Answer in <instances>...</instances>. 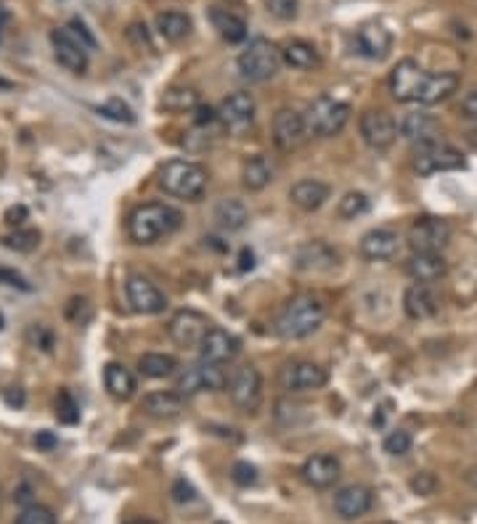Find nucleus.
I'll list each match as a JSON object with an SVG mask.
<instances>
[{
    "label": "nucleus",
    "mask_w": 477,
    "mask_h": 524,
    "mask_svg": "<svg viewBox=\"0 0 477 524\" xmlns=\"http://www.w3.org/2000/svg\"><path fill=\"white\" fill-rule=\"evenodd\" d=\"M456 87H459L456 72H427L414 59L398 62V67L390 72V93L400 104L435 106L451 98Z\"/></svg>",
    "instance_id": "obj_1"
},
{
    "label": "nucleus",
    "mask_w": 477,
    "mask_h": 524,
    "mask_svg": "<svg viewBox=\"0 0 477 524\" xmlns=\"http://www.w3.org/2000/svg\"><path fill=\"white\" fill-rule=\"evenodd\" d=\"M180 225H183L180 210H175L170 204H162V202H149V204H141L130 212L128 236L138 246H152L162 238L172 236Z\"/></svg>",
    "instance_id": "obj_2"
},
{
    "label": "nucleus",
    "mask_w": 477,
    "mask_h": 524,
    "mask_svg": "<svg viewBox=\"0 0 477 524\" xmlns=\"http://www.w3.org/2000/svg\"><path fill=\"white\" fill-rule=\"evenodd\" d=\"M326 320V304L318 300L316 295H295L292 300L284 304L279 320H276V334L281 339H305L316 334Z\"/></svg>",
    "instance_id": "obj_3"
},
{
    "label": "nucleus",
    "mask_w": 477,
    "mask_h": 524,
    "mask_svg": "<svg viewBox=\"0 0 477 524\" xmlns=\"http://www.w3.org/2000/svg\"><path fill=\"white\" fill-rule=\"evenodd\" d=\"M207 170L191 159H172L159 170V186L164 194L186 202H197L207 191Z\"/></svg>",
    "instance_id": "obj_4"
},
{
    "label": "nucleus",
    "mask_w": 477,
    "mask_h": 524,
    "mask_svg": "<svg viewBox=\"0 0 477 524\" xmlns=\"http://www.w3.org/2000/svg\"><path fill=\"white\" fill-rule=\"evenodd\" d=\"M237 64L238 72H241L244 79H249V82H265V79L279 75V70H281V64H284V56H281V51H279L271 40L255 37V40H249V46L241 51Z\"/></svg>",
    "instance_id": "obj_5"
},
{
    "label": "nucleus",
    "mask_w": 477,
    "mask_h": 524,
    "mask_svg": "<svg viewBox=\"0 0 477 524\" xmlns=\"http://www.w3.org/2000/svg\"><path fill=\"white\" fill-rule=\"evenodd\" d=\"M350 120V106L345 101H337L331 96H318L305 112L308 136L314 138H334L345 130Z\"/></svg>",
    "instance_id": "obj_6"
},
{
    "label": "nucleus",
    "mask_w": 477,
    "mask_h": 524,
    "mask_svg": "<svg viewBox=\"0 0 477 524\" xmlns=\"http://www.w3.org/2000/svg\"><path fill=\"white\" fill-rule=\"evenodd\" d=\"M464 167V156L462 151L443 144V141H424L414 146V170L419 175H435V172H451V170H462Z\"/></svg>",
    "instance_id": "obj_7"
},
{
    "label": "nucleus",
    "mask_w": 477,
    "mask_h": 524,
    "mask_svg": "<svg viewBox=\"0 0 477 524\" xmlns=\"http://www.w3.org/2000/svg\"><path fill=\"white\" fill-rule=\"evenodd\" d=\"M226 389L231 395V403L237 405L241 413L252 416V413L260 411V403H263V376L252 363H244V366L234 369L231 376H229Z\"/></svg>",
    "instance_id": "obj_8"
},
{
    "label": "nucleus",
    "mask_w": 477,
    "mask_h": 524,
    "mask_svg": "<svg viewBox=\"0 0 477 524\" xmlns=\"http://www.w3.org/2000/svg\"><path fill=\"white\" fill-rule=\"evenodd\" d=\"M406 241H408L411 252L440 254L451 241V225L440 218H419L408 228Z\"/></svg>",
    "instance_id": "obj_9"
},
{
    "label": "nucleus",
    "mask_w": 477,
    "mask_h": 524,
    "mask_svg": "<svg viewBox=\"0 0 477 524\" xmlns=\"http://www.w3.org/2000/svg\"><path fill=\"white\" fill-rule=\"evenodd\" d=\"M229 384V374L215 366V363H197V366H188L183 374L178 376L175 381V392L180 397H191V395H199V392H218V389H226Z\"/></svg>",
    "instance_id": "obj_10"
},
{
    "label": "nucleus",
    "mask_w": 477,
    "mask_h": 524,
    "mask_svg": "<svg viewBox=\"0 0 477 524\" xmlns=\"http://www.w3.org/2000/svg\"><path fill=\"white\" fill-rule=\"evenodd\" d=\"M207 331H210V320L197 310H180L167 323L170 339L183 350H199Z\"/></svg>",
    "instance_id": "obj_11"
},
{
    "label": "nucleus",
    "mask_w": 477,
    "mask_h": 524,
    "mask_svg": "<svg viewBox=\"0 0 477 524\" xmlns=\"http://www.w3.org/2000/svg\"><path fill=\"white\" fill-rule=\"evenodd\" d=\"M358 130H361L364 144L374 151H388L398 138L396 120L388 112H382V109L364 112L361 114V122H358Z\"/></svg>",
    "instance_id": "obj_12"
},
{
    "label": "nucleus",
    "mask_w": 477,
    "mask_h": 524,
    "mask_svg": "<svg viewBox=\"0 0 477 524\" xmlns=\"http://www.w3.org/2000/svg\"><path fill=\"white\" fill-rule=\"evenodd\" d=\"M51 46H54V56L56 62L75 72V75H82L88 70V46L80 40L78 35L70 29V27H62V29H54L51 32Z\"/></svg>",
    "instance_id": "obj_13"
},
{
    "label": "nucleus",
    "mask_w": 477,
    "mask_h": 524,
    "mask_svg": "<svg viewBox=\"0 0 477 524\" xmlns=\"http://www.w3.org/2000/svg\"><path fill=\"white\" fill-rule=\"evenodd\" d=\"M238 353H241V339L221 326H210V331L205 334V339L199 345L202 361L215 363V366H226V363L237 361Z\"/></svg>",
    "instance_id": "obj_14"
},
{
    "label": "nucleus",
    "mask_w": 477,
    "mask_h": 524,
    "mask_svg": "<svg viewBox=\"0 0 477 524\" xmlns=\"http://www.w3.org/2000/svg\"><path fill=\"white\" fill-rule=\"evenodd\" d=\"M308 138L305 114L295 109H279L273 117V144L281 151L300 149Z\"/></svg>",
    "instance_id": "obj_15"
},
{
    "label": "nucleus",
    "mask_w": 477,
    "mask_h": 524,
    "mask_svg": "<svg viewBox=\"0 0 477 524\" xmlns=\"http://www.w3.org/2000/svg\"><path fill=\"white\" fill-rule=\"evenodd\" d=\"M279 381L287 392H314V389L326 387L329 374H326V369H321L311 361H295L281 369Z\"/></svg>",
    "instance_id": "obj_16"
},
{
    "label": "nucleus",
    "mask_w": 477,
    "mask_h": 524,
    "mask_svg": "<svg viewBox=\"0 0 477 524\" xmlns=\"http://www.w3.org/2000/svg\"><path fill=\"white\" fill-rule=\"evenodd\" d=\"M125 295H128V304L141 315H157L167 307V297L159 292L157 284H152L144 276H130L125 284Z\"/></svg>",
    "instance_id": "obj_17"
},
{
    "label": "nucleus",
    "mask_w": 477,
    "mask_h": 524,
    "mask_svg": "<svg viewBox=\"0 0 477 524\" xmlns=\"http://www.w3.org/2000/svg\"><path fill=\"white\" fill-rule=\"evenodd\" d=\"M374 506V493L366 485H345L334 493V512L339 520H358Z\"/></svg>",
    "instance_id": "obj_18"
},
{
    "label": "nucleus",
    "mask_w": 477,
    "mask_h": 524,
    "mask_svg": "<svg viewBox=\"0 0 477 524\" xmlns=\"http://www.w3.org/2000/svg\"><path fill=\"white\" fill-rule=\"evenodd\" d=\"M337 262H339V257L326 241H308L295 249V268L297 270L326 273V270H334Z\"/></svg>",
    "instance_id": "obj_19"
},
{
    "label": "nucleus",
    "mask_w": 477,
    "mask_h": 524,
    "mask_svg": "<svg viewBox=\"0 0 477 524\" xmlns=\"http://www.w3.org/2000/svg\"><path fill=\"white\" fill-rule=\"evenodd\" d=\"M356 46H358V54L366 56V59H374V62H382L388 59L390 48H393V35L388 27L372 21V24H364L356 35Z\"/></svg>",
    "instance_id": "obj_20"
},
{
    "label": "nucleus",
    "mask_w": 477,
    "mask_h": 524,
    "mask_svg": "<svg viewBox=\"0 0 477 524\" xmlns=\"http://www.w3.org/2000/svg\"><path fill=\"white\" fill-rule=\"evenodd\" d=\"M342 474V466L334 455L329 453H318V455H311L305 463H303V479L316 487V490H326L331 487Z\"/></svg>",
    "instance_id": "obj_21"
},
{
    "label": "nucleus",
    "mask_w": 477,
    "mask_h": 524,
    "mask_svg": "<svg viewBox=\"0 0 477 524\" xmlns=\"http://www.w3.org/2000/svg\"><path fill=\"white\" fill-rule=\"evenodd\" d=\"M255 98L249 93H231L229 98H223L221 109H218V120L231 128V130H241L247 125H252L255 120Z\"/></svg>",
    "instance_id": "obj_22"
},
{
    "label": "nucleus",
    "mask_w": 477,
    "mask_h": 524,
    "mask_svg": "<svg viewBox=\"0 0 477 524\" xmlns=\"http://www.w3.org/2000/svg\"><path fill=\"white\" fill-rule=\"evenodd\" d=\"M400 249V236L390 228H374L361 238V254L366 260H393Z\"/></svg>",
    "instance_id": "obj_23"
},
{
    "label": "nucleus",
    "mask_w": 477,
    "mask_h": 524,
    "mask_svg": "<svg viewBox=\"0 0 477 524\" xmlns=\"http://www.w3.org/2000/svg\"><path fill=\"white\" fill-rule=\"evenodd\" d=\"M406 273L416 281V284H432L440 281L448 273V262L443 260V254H424V252H414L406 262Z\"/></svg>",
    "instance_id": "obj_24"
},
{
    "label": "nucleus",
    "mask_w": 477,
    "mask_h": 524,
    "mask_svg": "<svg viewBox=\"0 0 477 524\" xmlns=\"http://www.w3.org/2000/svg\"><path fill=\"white\" fill-rule=\"evenodd\" d=\"M438 295L427 284H411L403 295V310L411 320H427L438 312Z\"/></svg>",
    "instance_id": "obj_25"
},
{
    "label": "nucleus",
    "mask_w": 477,
    "mask_h": 524,
    "mask_svg": "<svg viewBox=\"0 0 477 524\" xmlns=\"http://www.w3.org/2000/svg\"><path fill=\"white\" fill-rule=\"evenodd\" d=\"M331 196V188L321 180H300L289 188V199L295 207H300L303 212H316L326 204V199Z\"/></svg>",
    "instance_id": "obj_26"
},
{
    "label": "nucleus",
    "mask_w": 477,
    "mask_h": 524,
    "mask_svg": "<svg viewBox=\"0 0 477 524\" xmlns=\"http://www.w3.org/2000/svg\"><path fill=\"white\" fill-rule=\"evenodd\" d=\"M438 120L430 117V114H422V112H414V114H406L398 125V133L406 138V141H414V144H424V141H435V133H438Z\"/></svg>",
    "instance_id": "obj_27"
},
{
    "label": "nucleus",
    "mask_w": 477,
    "mask_h": 524,
    "mask_svg": "<svg viewBox=\"0 0 477 524\" xmlns=\"http://www.w3.org/2000/svg\"><path fill=\"white\" fill-rule=\"evenodd\" d=\"M210 21H213V27L218 29V35L226 40V43H241V40H247V21L237 16V13H231L229 8H210Z\"/></svg>",
    "instance_id": "obj_28"
},
{
    "label": "nucleus",
    "mask_w": 477,
    "mask_h": 524,
    "mask_svg": "<svg viewBox=\"0 0 477 524\" xmlns=\"http://www.w3.org/2000/svg\"><path fill=\"white\" fill-rule=\"evenodd\" d=\"M141 411L152 419H175L183 411V397L178 392H152L144 397Z\"/></svg>",
    "instance_id": "obj_29"
},
{
    "label": "nucleus",
    "mask_w": 477,
    "mask_h": 524,
    "mask_svg": "<svg viewBox=\"0 0 477 524\" xmlns=\"http://www.w3.org/2000/svg\"><path fill=\"white\" fill-rule=\"evenodd\" d=\"M104 387L114 400H130L136 395V376L122 363H109L104 369Z\"/></svg>",
    "instance_id": "obj_30"
},
{
    "label": "nucleus",
    "mask_w": 477,
    "mask_h": 524,
    "mask_svg": "<svg viewBox=\"0 0 477 524\" xmlns=\"http://www.w3.org/2000/svg\"><path fill=\"white\" fill-rule=\"evenodd\" d=\"M157 32L167 43H180L191 35V19L183 11H164L157 16Z\"/></svg>",
    "instance_id": "obj_31"
},
{
    "label": "nucleus",
    "mask_w": 477,
    "mask_h": 524,
    "mask_svg": "<svg viewBox=\"0 0 477 524\" xmlns=\"http://www.w3.org/2000/svg\"><path fill=\"white\" fill-rule=\"evenodd\" d=\"M284 62L295 70H318L321 67V54L316 51V46L305 43V40H292L284 46L281 51Z\"/></svg>",
    "instance_id": "obj_32"
},
{
    "label": "nucleus",
    "mask_w": 477,
    "mask_h": 524,
    "mask_svg": "<svg viewBox=\"0 0 477 524\" xmlns=\"http://www.w3.org/2000/svg\"><path fill=\"white\" fill-rule=\"evenodd\" d=\"M273 180V164L265 156H252L241 170V183L249 191H263Z\"/></svg>",
    "instance_id": "obj_33"
},
{
    "label": "nucleus",
    "mask_w": 477,
    "mask_h": 524,
    "mask_svg": "<svg viewBox=\"0 0 477 524\" xmlns=\"http://www.w3.org/2000/svg\"><path fill=\"white\" fill-rule=\"evenodd\" d=\"M215 220L223 230H241L249 220V212L238 199H223L215 210Z\"/></svg>",
    "instance_id": "obj_34"
},
{
    "label": "nucleus",
    "mask_w": 477,
    "mask_h": 524,
    "mask_svg": "<svg viewBox=\"0 0 477 524\" xmlns=\"http://www.w3.org/2000/svg\"><path fill=\"white\" fill-rule=\"evenodd\" d=\"M138 369L149 378H167V376L178 371V361L172 355H164V353H146V355H141Z\"/></svg>",
    "instance_id": "obj_35"
},
{
    "label": "nucleus",
    "mask_w": 477,
    "mask_h": 524,
    "mask_svg": "<svg viewBox=\"0 0 477 524\" xmlns=\"http://www.w3.org/2000/svg\"><path fill=\"white\" fill-rule=\"evenodd\" d=\"M162 106L164 112H175V114H183V112H197L199 106V96L197 90L191 87H170L162 98Z\"/></svg>",
    "instance_id": "obj_36"
},
{
    "label": "nucleus",
    "mask_w": 477,
    "mask_h": 524,
    "mask_svg": "<svg viewBox=\"0 0 477 524\" xmlns=\"http://www.w3.org/2000/svg\"><path fill=\"white\" fill-rule=\"evenodd\" d=\"M366 212H369V196L364 191H347L337 204V215L342 220H356Z\"/></svg>",
    "instance_id": "obj_37"
},
{
    "label": "nucleus",
    "mask_w": 477,
    "mask_h": 524,
    "mask_svg": "<svg viewBox=\"0 0 477 524\" xmlns=\"http://www.w3.org/2000/svg\"><path fill=\"white\" fill-rule=\"evenodd\" d=\"M3 244L13 252H35L40 246V233L38 230H29V228H16L13 233L3 236Z\"/></svg>",
    "instance_id": "obj_38"
},
{
    "label": "nucleus",
    "mask_w": 477,
    "mask_h": 524,
    "mask_svg": "<svg viewBox=\"0 0 477 524\" xmlns=\"http://www.w3.org/2000/svg\"><path fill=\"white\" fill-rule=\"evenodd\" d=\"M98 114L112 120V122H122V125H133L136 122V114L133 109L122 101V98H109L106 104L98 106Z\"/></svg>",
    "instance_id": "obj_39"
},
{
    "label": "nucleus",
    "mask_w": 477,
    "mask_h": 524,
    "mask_svg": "<svg viewBox=\"0 0 477 524\" xmlns=\"http://www.w3.org/2000/svg\"><path fill=\"white\" fill-rule=\"evenodd\" d=\"M56 419H59L62 424H70V427L80 421V405L75 403V397H72L67 389H62L59 397H56Z\"/></svg>",
    "instance_id": "obj_40"
},
{
    "label": "nucleus",
    "mask_w": 477,
    "mask_h": 524,
    "mask_svg": "<svg viewBox=\"0 0 477 524\" xmlns=\"http://www.w3.org/2000/svg\"><path fill=\"white\" fill-rule=\"evenodd\" d=\"M263 5L279 21H292L300 13V0H263Z\"/></svg>",
    "instance_id": "obj_41"
},
{
    "label": "nucleus",
    "mask_w": 477,
    "mask_h": 524,
    "mask_svg": "<svg viewBox=\"0 0 477 524\" xmlns=\"http://www.w3.org/2000/svg\"><path fill=\"white\" fill-rule=\"evenodd\" d=\"M414 445V440H411V435L406 432V429H396V432H390L388 437H385V443H382V448L388 455H406L408 450Z\"/></svg>",
    "instance_id": "obj_42"
},
{
    "label": "nucleus",
    "mask_w": 477,
    "mask_h": 524,
    "mask_svg": "<svg viewBox=\"0 0 477 524\" xmlns=\"http://www.w3.org/2000/svg\"><path fill=\"white\" fill-rule=\"evenodd\" d=\"M16 524H56V517L51 509L46 506H27L19 517H16Z\"/></svg>",
    "instance_id": "obj_43"
},
{
    "label": "nucleus",
    "mask_w": 477,
    "mask_h": 524,
    "mask_svg": "<svg viewBox=\"0 0 477 524\" xmlns=\"http://www.w3.org/2000/svg\"><path fill=\"white\" fill-rule=\"evenodd\" d=\"M408 487H411L416 495H422V498H430V495L438 490V479H435V474H430V471H422V474H416V477L408 482Z\"/></svg>",
    "instance_id": "obj_44"
},
{
    "label": "nucleus",
    "mask_w": 477,
    "mask_h": 524,
    "mask_svg": "<svg viewBox=\"0 0 477 524\" xmlns=\"http://www.w3.org/2000/svg\"><path fill=\"white\" fill-rule=\"evenodd\" d=\"M231 477H234V482L241 485V487H249V485H255L257 482V469L252 466V463H247V461H237L234 463V469H231Z\"/></svg>",
    "instance_id": "obj_45"
},
{
    "label": "nucleus",
    "mask_w": 477,
    "mask_h": 524,
    "mask_svg": "<svg viewBox=\"0 0 477 524\" xmlns=\"http://www.w3.org/2000/svg\"><path fill=\"white\" fill-rule=\"evenodd\" d=\"M0 284H5V287H16V289H21V292H29V284H27L19 273L5 270V268H0Z\"/></svg>",
    "instance_id": "obj_46"
},
{
    "label": "nucleus",
    "mask_w": 477,
    "mask_h": 524,
    "mask_svg": "<svg viewBox=\"0 0 477 524\" xmlns=\"http://www.w3.org/2000/svg\"><path fill=\"white\" fill-rule=\"evenodd\" d=\"M194 495H197V493H194V487H191L186 479H178V482H175V487H172V498H175L178 503L194 501Z\"/></svg>",
    "instance_id": "obj_47"
},
{
    "label": "nucleus",
    "mask_w": 477,
    "mask_h": 524,
    "mask_svg": "<svg viewBox=\"0 0 477 524\" xmlns=\"http://www.w3.org/2000/svg\"><path fill=\"white\" fill-rule=\"evenodd\" d=\"M70 29H72V32L78 35L80 40H82V43H85L88 48H96V37H93V35L88 32V27H85V24H82L80 19H72V21H70Z\"/></svg>",
    "instance_id": "obj_48"
},
{
    "label": "nucleus",
    "mask_w": 477,
    "mask_h": 524,
    "mask_svg": "<svg viewBox=\"0 0 477 524\" xmlns=\"http://www.w3.org/2000/svg\"><path fill=\"white\" fill-rule=\"evenodd\" d=\"M462 114H464L467 120H475L477 122V90L464 96V101H462Z\"/></svg>",
    "instance_id": "obj_49"
},
{
    "label": "nucleus",
    "mask_w": 477,
    "mask_h": 524,
    "mask_svg": "<svg viewBox=\"0 0 477 524\" xmlns=\"http://www.w3.org/2000/svg\"><path fill=\"white\" fill-rule=\"evenodd\" d=\"M24 220H27V207H21V204H19V207H11V210L5 212V223L8 225H16V228H19Z\"/></svg>",
    "instance_id": "obj_50"
},
{
    "label": "nucleus",
    "mask_w": 477,
    "mask_h": 524,
    "mask_svg": "<svg viewBox=\"0 0 477 524\" xmlns=\"http://www.w3.org/2000/svg\"><path fill=\"white\" fill-rule=\"evenodd\" d=\"M35 445H38V448H43V450H51V448H56V445H59V440H56L51 432H40V435L35 437Z\"/></svg>",
    "instance_id": "obj_51"
},
{
    "label": "nucleus",
    "mask_w": 477,
    "mask_h": 524,
    "mask_svg": "<svg viewBox=\"0 0 477 524\" xmlns=\"http://www.w3.org/2000/svg\"><path fill=\"white\" fill-rule=\"evenodd\" d=\"M128 524H157V522H152V520H133V522H128Z\"/></svg>",
    "instance_id": "obj_52"
},
{
    "label": "nucleus",
    "mask_w": 477,
    "mask_h": 524,
    "mask_svg": "<svg viewBox=\"0 0 477 524\" xmlns=\"http://www.w3.org/2000/svg\"><path fill=\"white\" fill-rule=\"evenodd\" d=\"M385 524H390V522H385Z\"/></svg>",
    "instance_id": "obj_53"
}]
</instances>
